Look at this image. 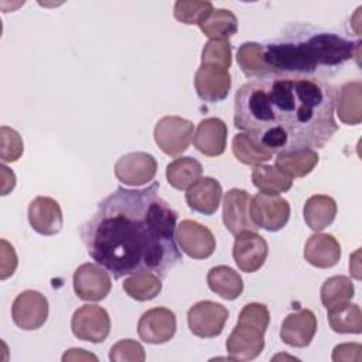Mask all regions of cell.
Here are the masks:
<instances>
[{
    "label": "cell",
    "instance_id": "obj_1",
    "mask_svg": "<svg viewBox=\"0 0 362 362\" xmlns=\"http://www.w3.org/2000/svg\"><path fill=\"white\" fill-rule=\"evenodd\" d=\"M158 189L156 181L139 189L117 187L81 226L88 255L115 279L154 273L163 280L182 260L177 212Z\"/></svg>",
    "mask_w": 362,
    "mask_h": 362
},
{
    "label": "cell",
    "instance_id": "obj_2",
    "mask_svg": "<svg viewBox=\"0 0 362 362\" xmlns=\"http://www.w3.org/2000/svg\"><path fill=\"white\" fill-rule=\"evenodd\" d=\"M335 89L308 75L270 74L235 93L233 124L270 153L322 148L338 132Z\"/></svg>",
    "mask_w": 362,
    "mask_h": 362
},
{
    "label": "cell",
    "instance_id": "obj_3",
    "mask_svg": "<svg viewBox=\"0 0 362 362\" xmlns=\"http://www.w3.org/2000/svg\"><path fill=\"white\" fill-rule=\"evenodd\" d=\"M361 41L342 34L314 28L294 27L276 41L263 45V59L270 74L308 75L321 68H335L359 52Z\"/></svg>",
    "mask_w": 362,
    "mask_h": 362
},
{
    "label": "cell",
    "instance_id": "obj_4",
    "mask_svg": "<svg viewBox=\"0 0 362 362\" xmlns=\"http://www.w3.org/2000/svg\"><path fill=\"white\" fill-rule=\"evenodd\" d=\"M270 313L262 303H249L240 313L238 322L226 339V351L232 361H252L264 348V332Z\"/></svg>",
    "mask_w": 362,
    "mask_h": 362
},
{
    "label": "cell",
    "instance_id": "obj_5",
    "mask_svg": "<svg viewBox=\"0 0 362 362\" xmlns=\"http://www.w3.org/2000/svg\"><path fill=\"white\" fill-rule=\"evenodd\" d=\"M194 136L192 122L180 116H164L154 127V141L163 153L171 157L182 154Z\"/></svg>",
    "mask_w": 362,
    "mask_h": 362
},
{
    "label": "cell",
    "instance_id": "obj_6",
    "mask_svg": "<svg viewBox=\"0 0 362 362\" xmlns=\"http://www.w3.org/2000/svg\"><path fill=\"white\" fill-rule=\"evenodd\" d=\"M71 329L78 339L99 344L109 337L110 317L103 307L85 304L74 313Z\"/></svg>",
    "mask_w": 362,
    "mask_h": 362
},
{
    "label": "cell",
    "instance_id": "obj_7",
    "mask_svg": "<svg viewBox=\"0 0 362 362\" xmlns=\"http://www.w3.org/2000/svg\"><path fill=\"white\" fill-rule=\"evenodd\" d=\"M228 317V308L211 300L198 301L187 313L188 328L199 338H214L221 335Z\"/></svg>",
    "mask_w": 362,
    "mask_h": 362
},
{
    "label": "cell",
    "instance_id": "obj_8",
    "mask_svg": "<svg viewBox=\"0 0 362 362\" xmlns=\"http://www.w3.org/2000/svg\"><path fill=\"white\" fill-rule=\"evenodd\" d=\"M250 218L257 228L277 232L286 226L290 218V204L279 195L256 194L250 202Z\"/></svg>",
    "mask_w": 362,
    "mask_h": 362
},
{
    "label": "cell",
    "instance_id": "obj_9",
    "mask_svg": "<svg viewBox=\"0 0 362 362\" xmlns=\"http://www.w3.org/2000/svg\"><path fill=\"white\" fill-rule=\"evenodd\" d=\"M11 317L14 324L24 331H35L41 328L48 318V300L37 290H25L20 293L11 305Z\"/></svg>",
    "mask_w": 362,
    "mask_h": 362
},
{
    "label": "cell",
    "instance_id": "obj_10",
    "mask_svg": "<svg viewBox=\"0 0 362 362\" xmlns=\"http://www.w3.org/2000/svg\"><path fill=\"white\" fill-rule=\"evenodd\" d=\"M175 239L185 255L198 260L209 257L216 247V240L211 229L191 219H184L177 225Z\"/></svg>",
    "mask_w": 362,
    "mask_h": 362
},
{
    "label": "cell",
    "instance_id": "obj_11",
    "mask_svg": "<svg viewBox=\"0 0 362 362\" xmlns=\"http://www.w3.org/2000/svg\"><path fill=\"white\" fill-rule=\"evenodd\" d=\"M112 288V279L98 263H83L74 272V291L83 301H100Z\"/></svg>",
    "mask_w": 362,
    "mask_h": 362
},
{
    "label": "cell",
    "instance_id": "obj_12",
    "mask_svg": "<svg viewBox=\"0 0 362 362\" xmlns=\"http://www.w3.org/2000/svg\"><path fill=\"white\" fill-rule=\"evenodd\" d=\"M157 160L146 151H132L122 156L115 164V175L124 185L140 187L154 180Z\"/></svg>",
    "mask_w": 362,
    "mask_h": 362
},
{
    "label": "cell",
    "instance_id": "obj_13",
    "mask_svg": "<svg viewBox=\"0 0 362 362\" xmlns=\"http://www.w3.org/2000/svg\"><path fill=\"white\" fill-rule=\"evenodd\" d=\"M177 331L175 314L165 307H154L147 310L137 322V334L147 344L168 342Z\"/></svg>",
    "mask_w": 362,
    "mask_h": 362
},
{
    "label": "cell",
    "instance_id": "obj_14",
    "mask_svg": "<svg viewBox=\"0 0 362 362\" xmlns=\"http://www.w3.org/2000/svg\"><path fill=\"white\" fill-rule=\"evenodd\" d=\"M250 202L252 195L245 189L232 188L225 194L222 221L232 235L236 236L240 232L257 230V226L250 218Z\"/></svg>",
    "mask_w": 362,
    "mask_h": 362
},
{
    "label": "cell",
    "instance_id": "obj_15",
    "mask_svg": "<svg viewBox=\"0 0 362 362\" xmlns=\"http://www.w3.org/2000/svg\"><path fill=\"white\" fill-rule=\"evenodd\" d=\"M269 253L267 242L256 232L246 230L236 235L233 242V260L245 273L257 272L266 262Z\"/></svg>",
    "mask_w": 362,
    "mask_h": 362
},
{
    "label": "cell",
    "instance_id": "obj_16",
    "mask_svg": "<svg viewBox=\"0 0 362 362\" xmlns=\"http://www.w3.org/2000/svg\"><path fill=\"white\" fill-rule=\"evenodd\" d=\"M28 222L40 235H57L61 232L64 225L62 209L54 198L37 197L28 205Z\"/></svg>",
    "mask_w": 362,
    "mask_h": 362
},
{
    "label": "cell",
    "instance_id": "obj_17",
    "mask_svg": "<svg viewBox=\"0 0 362 362\" xmlns=\"http://www.w3.org/2000/svg\"><path fill=\"white\" fill-rule=\"evenodd\" d=\"M317 332V317L308 308L288 314L280 328L281 341L293 348H305Z\"/></svg>",
    "mask_w": 362,
    "mask_h": 362
},
{
    "label": "cell",
    "instance_id": "obj_18",
    "mask_svg": "<svg viewBox=\"0 0 362 362\" xmlns=\"http://www.w3.org/2000/svg\"><path fill=\"white\" fill-rule=\"evenodd\" d=\"M232 79L229 71L199 65L194 76V86L201 100L216 103L226 99Z\"/></svg>",
    "mask_w": 362,
    "mask_h": 362
},
{
    "label": "cell",
    "instance_id": "obj_19",
    "mask_svg": "<svg viewBox=\"0 0 362 362\" xmlns=\"http://www.w3.org/2000/svg\"><path fill=\"white\" fill-rule=\"evenodd\" d=\"M228 127L219 117H206L199 122L195 134V148L206 157H218L226 148Z\"/></svg>",
    "mask_w": 362,
    "mask_h": 362
},
{
    "label": "cell",
    "instance_id": "obj_20",
    "mask_svg": "<svg viewBox=\"0 0 362 362\" xmlns=\"http://www.w3.org/2000/svg\"><path fill=\"white\" fill-rule=\"evenodd\" d=\"M222 198V187L218 180L204 177L197 180L185 192V202L189 209L202 215L216 212Z\"/></svg>",
    "mask_w": 362,
    "mask_h": 362
},
{
    "label": "cell",
    "instance_id": "obj_21",
    "mask_svg": "<svg viewBox=\"0 0 362 362\" xmlns=\"http://www.w3.org/2000/svg\"><path fill=\"white\" fill-rule=\"evenodd\" d=\"M304 259L314 267L329 269L341 259V245L332 235L317 232L305 242Z\"/></svg>",
    "mask_w": 362,
    "mask_h": 362
},
{
    "label": "cell",
    "instance_id": "obj_22",
    "mask_svg": "<svg viewBox=\"0 0 362 362\" xmlns=\"http://www.w3.org/2000/svg\"><path fill=\"white\" fill-rule=\"evenodd\" d=\"M337 115L345 124H359L362 122V83L351 81L339 86L335 96Z\"/></svg>",
    "mask_w": 362,
    "mask_h": 362
},
{
    "label": "cell",
    "instance_id": "obj_23",
    "mask_svg": "<svg viewBox=\"0 0 362 362\" xmlns=\"http://www.w3.org/2000/svg\"><path fill=\"white\" fill-rule=\"evenodd\" d=\"M303 216L310 229L320 232L334 222L337 216V202L329 195H311L304 204Z\"/></svg>",
    "mask_w": 362,
    "mask_h": 362
},
{
    "label": "cell",
    "instance_id": "obj_24",
    "mask_svg": "<svg viewBox=\"0 0 362 362\" xmlns=\"http://www.w3.org/2000/svg\"><path fill=\"white\" fill-rule=\"evenodd\" d=\"M320 161V156L315 150H297L279 153L274 161V167L287 175L288 178H301L308 175Z\"/></svg>",
    "mask_w": 362,
    "mask_h": 362
},
{
    "label": "cell",
    "instance_id": "obj_25",
    "mask_svg": "<svg viewBox=\"0 0 362 362\" xmlns=\"http://www.w3.org/2000/svg\"><path fill=\"white\" fill-rule=\"evenodd\" d=\"M197 25L209 40H228L238 31V18L228 8H212Z\"/></svg>",
    "mask_w": 362,
    "mask_h": 362
},
{
    "label": "cell",
    "instance_id": "obj_26",
    "mask_svg": "<svg viewBox=\"0 0 362 362\" xmlns=\"http://www.w3.org/2000/svg\"><path fill=\"white\" fill-rule=\"evenodd\" d=\"M206 283L211 291L223 300H236L243 293L242 276L229 266H215L208 272Z\"/></svg>",
    "mask_w": 362,
    "mask_h": 362
},
{
    "label": "cell",
    "instance_id": "obj_27",
    "mask_svg": "<svg viewBox=\"0 0 362 362\" xmlns=\"http://www.w3.org/2000/svg\"><path fill=\"white\" fill-rule=\"evenodd\" d=\"M328 324L338 334H361L362 311L358 304L345 301L327 310Z\"/></svg>",
    "mask_w": 362,
    "mask_h": 362
},
{
    "label": "cell",
    "instance_id": "obj_28",
    "mask_svg": "<svg viewBox=\"0 0 362 362\" xmlns=\"http://www.w3.org/2000/svg\"><path fill=\"white\" fill-rule=\"evenodd\" d=\"M202 175V165L194 157H180L173 160L165 168L168 184L180 191H187Z\"/></svg>",
    "mask_w": 362,
    "mask_h": 362
},
{
    "label": "cell",
    "instance_id": "obj_29",
    "mask_svg": "<svg viewBox=\"0 0 362 362\" xmlns=\"http://www.w3.org/2000/svg\"><path fill=\"white\" fill-rule=\"evenodd\" d=\"M252 182L262 194L267 195H279L281 192H287L293 181L283 173H280L274 165L260 164L256 165L252 171Z\"/></svg>",
    "mask_w": 362,
    "mask_h": 362
},
{
    "label": "cell",
    "instance_id": "obj_30",
    "mask_svg": "<svg viewBox=\"0 0 362 362\" xmlns=\"http://www.w3.org/2000/svg\"><path fill=\"white\" fill-rule=\"evenodd\" d=\"M124 293L136 301H148L156 298L163 288L161 279L154 273H137L124 279Z\"/></svg>",
    "mask_w": 362,
    "mask_h": 362
},
{
    "label": "cell",
    "instance_id": "obj_31",
    "mask_svg": "<svg viewBox=\"0 0 362 362\" xmlns=\"http://www.w3.org/2000/svg\"><path fill=\"white\" fill-rule=\"evenodd\" d=\"M236 61L247 78H262L269 75V69L263 59V44L252 41L243 42L238 48Z\"/></svg>",
    "mask_w": 362,
    "mask_h": 362
},
{
    "label": "cell",
    "instance_id": "obj_32",
    "mask_svg": "<svg viewBox=\"0 0 362 362\" xmlns=\"http://www.w3.org/2000/svg\"><path fill=\"white\" fill-rule=\"evenodd\" d=\"M233 156L243 164L260 165L272 160L273 153L260 147L249 133H239L232 140Z\"/></svg>",
    "mask_w": 362,
    "mask_h": 362
},
{
    "label": "cell",
    "instance_id": "obj_33",
    "mask_svg": "<svg viewBox=\"0 0 362 362\" xmlns=\"http://www.w3.org/2000/svg\"><path fill=\"white\" fill-rule=\"evenodd\" d=\"M321 303L328 310L337 304L349 301L355 294L354 283L346 276L328 277L321 286Z\"/></svg>",
    "mask_w": 362,
    "mask_h": 362
},
{
    "label": "cell",
    "instance_id": "obj_34",
    "mask_svg": "<svg viewBox=\"0 0 362 362\" xmlns=\"http://www.w3.org/2000/svg\"><path fill=\"white\" fill-rule=\"evenodd\" d=\"M201 65L228 71L232 65V47L228 40H209L201 54Z\"/></svg>",
    "mask_w": 362,
    "mask_h": 362
},
{
    "label": "cell",
    "instance_id": "obj_35",
    "mask_svg": "<svg viewBox=\"0 0 362 362\" xmlns=\"http://www.w3.org/2000/svg\"><path fill=\"white\" fill-rule=\"evenodd\" d=\"M212 8L214 6L211 1H175L174 17L182 24L192 25L198 24L201 17Z\"/></svg>",
    "mask_w": 362,
    "mask_h": 362
},
{
    "label": "cell",
    "instance_id": "obj_36",
    "mask_svg": "<svg viewBox=\"0 0 362 362\" xmlns=\"http://www.w3.org/2000/svg\"><path fill=\"white\" fill-rule=\"evenodd\" d=\"M109 359L112 362H143L146 354L140 342L134 339H120L110 348Z\"/></svg>",
    "mask_w": 362,
    "mask_h": 362
},
{
    "label": "cell",
    "instance_id": "obj_37",
    "mask_svg": "<svg viewBox=\"0 0 362 362\" xmlns=\"http://www.w3.org/2000/svg\"><path fill=\"white\" fill-rule=\"evenodd\" d=\"M1 148H0V157L3 163H13L17 161L24 150L23 139L21 136L7 126H1Z\"/></svg>",
    "mask_w": 362,
    "mask_h": 362
},
{
    "label": "cell",
    "instance_id": "obj_38",
    "mask_svg": "<svg viewBox=\"0 0 362 362\" xmlns=\"http://www.w3.org/2000/svg\"><path fill=\"white\" fill-rule=\"evenodd\" d=\"M17 269V255L14 247L6 240L1 239V272L0 279L6 280L7 277L13 276Z\"/></svg>",
    "mask_w": 362,
    "mask_h": 362
},
{
    "label": "cell",
    "instance_id": "obj_39",
    "mask_svg": "<svg viewBox=\"0 0 362 362\" xmlns=\"http://www.w3.org/2000/svg\"><path fill=\"white\" fill-rule=\"evenodd\" d=\"M362 346L359 344H341L334 348L332 361H359Z\"/></svg>",
    "mask_w": 362,
    "mask_h": 362
}]
</instances>
